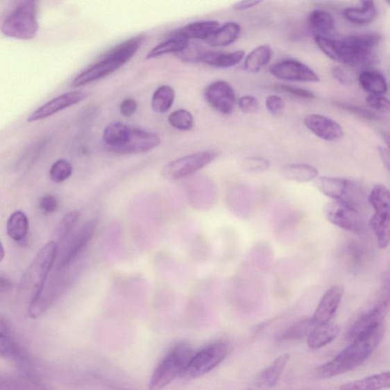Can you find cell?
<instances>
[{
	"mask_svg": "<svg viewBox=\"0 0 390 390\" xmlns=\"http://www.w3.org/2000/svg\"><path fill=\"white\" fill-rule=\"evenodd\" d=\"M332 75L334 77V79L338 80L341 84L350 85L353 83L352 78H350V75L344 69H342L339 67H334L332 69Z\"/></svg>",
	"mask_w": 390,
	"mask_h": 390,
	"instance_id": "f5cc1de1",
	"label": "cell"
},
{
	"mask_svg": "<svg viewBox=\"0 0 390 390\" xmlns=\"http://www.w3.org/2000/svg\"><path fill=\"white\" fill-rule=\"evenodd\" d=\"M279 89L287 93V94L296 98L306 100H313L316 99L314 93L302 88L292 87V85H280Z\"/></svg>",
	"mask_w": 390,
	"mask_h": 390,
	"instance_id": "681fc988",
	"label": "cell"
},
{
	"mask_svg": "<svg viewBox=\"0 0 390 390\" xmlns=\"http://www.w3.org/2000/svg\"><path fill=\"white\" fill-rule=\"evenodd\" d=\"M241 26L230 22L218 28L205 42L212 46H227L235 42L241 34Z\"/></svg>",
	"mask_w": 390,
	"mask_h": 390,
	"instance_id": "484cf974",
	"label": "cell"
},
{
	"mask_svg": "<svg viewBox=\"0 0 390 390\" xmlns=\"http://www.w3.org/2000/svg\"><path fill=\"white\" fill-rule=\"evenodd\" d=\"M384 332V325H382L357 337L331 362L319 366L315 372L316 378L329 379L357 368L376 350Z\"/></svg>",
	"mask_w": 390,
	"mask_h": 390,
	"instance_id": "6da1fadb",
	"label": "cell"
},
{
	"mask_svg": "<svg viewBox=\"0 0 390 390\" xmlns=\"http://www.w3.org/2000/svg\"><path fill=\"white\" fill-rule=\"evenodd\" d=\"M344 294V288L334 285L322 296L314 312L312 321L315 325L329 323L340 306Z\"/></svg>",
	"mask_w": 390,
	"mask_h": 390,
	"instance_id": "d6986e66",
	"label": "cell"
},
{
	"mask_svg": "<svg viewBox=\"0 0 390 390\" xmlns=\"http://www.w3.org/2000/svg\"><path fill=\"white\" fill-rule=\"evenodd\" d=\"M160 143V136L155 133L139 128H130L126 144L108 151L121 155L140 154L153 151Z\"/></svg>",
	"mask_w": 390,
	"mask_h": 390,
	"instance_id": "9a60e30c",
	"label": "cell"
},
{
	"mask_svg": "<svg viewBox=\"0 0 390 390\" xmlns=\"http://www.w3.org/2000/svg\"><path fill=\"white\" fill-rule=\"evenodd\" d=\"M80 217V213L77 210H73L65 215L57 230V237L59 241H63L67 239Z\"/></svg>",
	"mask_w": 390,
	"mask_h": 390,
	"instance_id": "b9f144b4",
	"label": "cell"
},
{
	"mask_svg": "<svg viewBox=\"0 0 390 390\" xmlns=\"http://www.w3.org/2000/svg\"><path fill=\"white\" fill-rule=\"evenodd\" d=\"M189 45V41L188 39L182 36L169 35L167 40L154 46L147 53L146 59L151 60L169 53H179L188 48Z\"/></svg>",
	"mask_w": 390,
	"mask_h": 390,
	"instance_id": "1f68e13d",
	"label": "cell"
},
{
	"mask_svg": "<svg viewBox=\"0 0 390 390\" xmlns=\"http://www.w3.org/2000/svg\"><path fill=\"white\" fill-rule=\"evenodd\" d=\"M378 152L382 162H383L384 165L389 170L390 167V159H389V153L387 148L384 146H379Z\"/></svg>",
	"mask_w": 390,
	"mask_h": 390,
	"instance_id": "9f6ffc18",
	"label": "cell"
},
{
	"mask_svg": "<svg viewBox=\"0 0 390 390\" xmlns=\"http://www.w3.org/2000/svg\"><path fill=\"white\" fill-rule=\"evenodd\" d=\"M90 93L84 91H72L64 93L56 98L51 99L48 103L39 107L28 116V122H35L49 118L65 109L81 103L87 99Z\"/></svg>",
	"mask_w": 390,
	"mask_h": 390,
	"instance_id": "5bb4252c",
	"label": "cell"
},
{
	"mask_svg": "<svg viewBox=\"0 0 390 390\" xmlns=\"http://www.w3.org/2000/svg\"><path fill=\"white\" fill-rule=\"evenodd\" d=\"M289 355H283L275 359L267 368L263 370L255 380L257 387L270 389L275 387L282 377L286 365L289 361Z\"/></svg>",
	"mask_w": 390,
	"mask_h": 390,
	"instance_id": "ffe728a7",
	"label": "cell"
},
{
	"mask_svg": "<svg viewBox=\"0 0 390 390\" xmlns=\"http://www.w3.org/2000/svg\"><path fill=\"white\" fill-rule=\"evenodd\" d=\"M390 386L389 372H384L342 385L339 390H381Z\"/></svg>",
	"mask_w": 390,
	"mask_h": 390,
	"instance_id": "f546056e",
	"label": "cell"
},
{
	"mask_svg": "<svg viewBox=\"0 0 390 390\" xmlns=\"http://www.w3.org/2000/svg\"><path fill=\"white\" fill-rule=\"evenodd\" d=\"M219 27L220 23L217 21L197 22L177 29L169 35L182 36L188 39L189 41L190 39H199V40L206 41Z\"/></svg>",
	"mask_w": 390,
	"mask_h": 390,
	"instance_id": "44dd1931",
	"label": "cell"
},
{
	"mask_svg": "<svg viewBox=\"0 0 390 390\" xmlns=\"http://www.w3.org/2000/svg\"><path fill=\"white\" fill-rule=\"evenodd\" d=\"M96 230V222L89 221L78 231L76 235L70 240L63 254L60 256L57 265V271L65 270L78 258L90 241L94 237Z\"/></svg>",
	"mask_w": 390,
	"mask_h": 390,
	"instance_id": "2e32d148",
	"label": "cell"
},
{
	"mask_svg": "<svg viewBox=\"0 0 390 390\" xmlns=\"http://www.w3.org/2000/svg\"><path fill=\"white\" fill-rule=\"evenodd\" d=\"M12 283L9 278L0 275V293L9 292L12 290Z\"/></svg>",
	"mask_w": 390,
	"mask_h": 390,
	"instance_id": "11a10c76",
	"label": "cell"
},
{
	"mask_svg": "<svg viewBox=\"0 0 390 390\" xmlns=\"http://www.w3.org/2000/svg\"><path fill=\"white\" fill-rule=\"evenodd\" d=\"M194 354L186 342L178 343L169 350L154 370L148 390H162L178 377H182Z\"/></svg>",
	"mask_w": 390,
	"mask_h": 390,
	"instance_id": "3957f363",
	"label": "cell"
},
{
	"mask_svg": "<svg viewBox=\"0 0 390 390\" xmlns=\"http://www.w3.org/2000/svg\"><path fill=\"white\" fill-rule=\"evenodd\" d=\"M247 390H251V389H247Z\"/></svg>",
	"mask_w": 390,
	"mask_h": 390,
	"instance_id": "680465c9",
	"label": "cell"
},
{
	"mask_svg": "<svg viewBox=\"0 0 390 390\" xmlns=\"http://www.w3.org/2000/svg\"><path fill=\"white\" fill-rule=\"evenodd\" d=\"M341 108L345 109V110L350 112V113L355 114L357 116L362 117L365 119H369L371 121L379 120V116L365 109L362 107L356 106L354 105L347 104V103H338L337 104Z\"/></svg>",
	"mask_w": 390,
	"mask_h": 390,
	"instance_id": "7dc6e473",
	"label": "cell"
},
{
	"mask_svg": "<svg viewBox=\"0 0 390 390\" xmlns=\"http://www.w3.org/2000/svg\"><path fill=\"white\" fill-rule=\"evenodd\" d=\"M272 76L279 80L302 83H318L319 75L307 65L295 59H285L272 65L269 68Z\"/></svg>",
	"mask_w": 390,
	"mask_h": 390,
	"instance_id": "8fae6325",
	"label": "cell"
},
{
	"mask_svg": "<svg viewBox=\"0 0 390 390\" xmlns=\"http://www.w3.org/2000/svg\"><path fill=\"white\" fill-rule=\"evenodd\" d=\"M5 249L2 244L1 240H0V262H1L5 258Z\"/></svg>",
	"mask_w": 390,
	"mask_h": 390,
	"instance_id": "6f0895ef",
	"label": "cell"
},
{
	"mask_svg": "<svg viewBox=\"0 0 390 390\" xmlns=\"http://www.w3.org/2000/svg\"><path fill=\"white\" fill-rule=\"evenodd\" d=\"M369 224L379 247L387 248L390 241V210H374Z\"/></svg>",
	"mask_w": 390,
	"mask_h": 390,
	"instance_id": "603a6c76",
	"label": "cell"
},
{
	"mask_svg": "<svg viewBox=\"0 0 390 390\" xmlns=\"http://www.w3.org/2000/svg\"><path fill=\"white\" fill-rule=\"evenodd\" d=\"M362 88L369 95L384 96L388 91L386 78L374 70H364L358 76Z\"/></svg>",
	"mask_w": 390,
	"mask_h": 390,
	"instance_id": "4316f807",
	"label": "cell"
},
{
	"mask_svg": "<svg viewBox=\"0 0 390 390\" xmlns=\"http://www.w3.org/2000/svg\"><path fill=\"white\" fill-rule=\"evenodd\" d=\"M229 343L217 341L194 353L182 378H196L213 371L221 364L230 352Z\"/></svg>",
	"mask_w": 390,
	"mask_h": 390,
	"instance_id": "52a82bcc",
	"label": "cell"
},
{
	"mask_svg": "<svg viewBox=\"0 0 390 390\" xmlns=\"http://www.w3.org/2000/svg\"><path fill=\"white\" fill-rule=\"evenodd\" d=\"M130 128L121 122H113L105 128L103 140L108 150L119 147L127 142Z\"/></svg>",
	"mask_w": 390,
	"mask_h": 390,
	"instance_id": "d6a6232c",
	"label": "cell"
},
{
	"mask_svg": "<svg viewBox=\"0 0 390 390\" xmlns=\"http://www.w3.org/2000/svg\"><path fill=\"white\" fill-rule=\"evenodd\" d=\"M205 97L210 106L225 115L232 114L237 103L235 91L223 80L210 84L205 90Z\"/></svg>",
	"mask_w": 390,
	"mask_h": 390,
	"instance_id": "4fadbf2b",
	"label": "cell"
},
{
	"mask_svg": "<svg viewBox=\"0 0 390 390\" xmlns=\"http://www.w3.org/2000/svg\"><path fill=\"white\" fill-rule=\"evenodd\" d=\"M267 110L274 116L282 115L285 109V100L278 95H270L265 99Z\"/></svg>",
	"mask_w": 390,
	"mask_h": 390,
	"instance_id": "f6af8a7d",
	"label": "cell"
},
{
	"mask_svg": "<svg viewBox=\"0 0 390 390\" xmlns=\"http://www.w3.org/2000/svg\"><path fill=\"white\" fill-rule=\"evenodd\" d=\"M244 57L245 51L243 50L230 53L205 51L201 62L218 68H229L238 65Z\"/></svg>",
	"mask_w": 390,
	"mask_h": 390,
	"instance_id": "cb8c5ba5",
	"label": "cell"
},
{
	"mask_svg": "<svg viewBox=\"0 0 390 390\" xmlns=\"http://www.w3.org/2000/svg\"><path fill=\"white\" fill-rule=\"evenodd\" d=\"M124 65L126 63L123 60L108 52L103 60L76 76L71 85L73 87H80L103 79V78L117 71Z\"/></svg>",
	"mask_w": 390,
	"mask_h": 390,
	"instance_id": "e0dca14e",
	"label": "cell"
},
{
	"mask_svg": "<svg viewBox=\"0 0 390 390\" xmlns=\"http://www.w3.org/2000/svg\"><path fill=\"white\" fill-rule=\"evenodd\" d=\"M326 219L340 229L355 233L363 230V222L360 212L345 203L332 201L325 206Z\"/></svg>",
	"mask_w": 390,
	"mask_h": 390,
	"instance_id": "30bf717a",
	"label": "cell"
},
{
	"mask_svg": "<svg viewBox=\"0 0 390 390\" xmlns=\"http://www.w3.org/2000/svg\"><path fill=\"white\" fill-rule=\"evenodd\" d=\"M282 175L287 180L305 183L315 180L318 177L319 171L308 164H288L282 168Z\"/></svg>",
	"mask_w": 390,
	"mask_h": 390,
	"instance_id": "83f0119b",
	"label": "cell"
},
{
	"mask_svg": "<svg viewBox=\"0 0 390 390\" xmlns=\"http://www.w3.org/2000/svg\"><path fill=\"white\" fill-rule=\"evenodd\" d=\"M244 167L248 171H262L269 169V162L264 158H251L246 160Z\"/></svg>",
	"mask_w": 390,
	"mask_h": 390,
	"instance_id": "f907efd6",
	"label": "cell"
},
{
	"mask_svg": "<svg viewBox=\"0 0 390 390\" xmlns=\"http://www.w3.org/2000/svg\"><path fill=\"white\" fill-rule=\"evenodd\" d=\"M168 121L171 127L180 130H189L194 126L193 116L185 109H178L170 114Z\"/></svg>",
	"mask_w": 390,
	"mask_h": 390,
	"instance_id": "ab89813d",
	"label": "cell"
},
{
	"mask_svg": "<svg viewBox=\"0 0 390 390\" xmlns=\"http://www.w3.org/2000/svg\"><path fill=\"white\" fill-rule=\"evenodd\" d=\"M137 109V103L135 99L128 98L124 99L120 105V112L124 117L130 118L135 115Z\"/></svg>",
	"mask_w": 390,
	"mask_h": 390,
	"instance_id": "816d5d0a",
	"label": "cell"
},
{
	"mask_svg": "<svg viewBox=\"0 0 390 390\" xmlns=\"http://www.w3.org/2000/svg\"><path fill=\"white\" fill-rule=\"evenodd\" d=\"M0 390H45L29 380L14 378L0 373Z\"/></svg>",
	"mask_w": 390,
	"mask_h": 390,
	"instance_id": "8d00e7d4",
	"label": "cell"
},
{
	"mask_svg": "<svg viewBox=\"0 0 390 390\" xmlns=\"http://www.w3.org/2000/svg\"><path fill=\"white\" fill-rule=\"evenodd\" d=\"M238 105L240 110L246 114L258 112L260 107L258 99L253 96H241L238 100Z\"/></svg>",
	"mask_w": 390,
	"mask_h": 390,
	"instance_id": "c3c4849f",
	"label": "cell"
},
{
	"mask_svg": "<svg viewBox=\"0 0 390 390\" xmlns=\"http://www.w3.org/2000/svg\"><path fill=\"white\" fill-rule=\"evenodd\" d=\"M58 245L56 241H49L37 253L23 275L20 293L26 298L29 305L33 303L48 280L49 273L56 262Z\"/></svg>",
	"mask_w": 390,
	"mask_h": 390,
	"instance_id": "7a4b0ae2",
	"label": "cell"
},
{
	"mask_svg": "<svg viewBox=\"0 0 390 390\" xmlns=\"http://www.w3.org/2000/svg\"><path fill=\"white\" fill-rule=\"evenodd\" d=\"M304 124L313 134L325 142H337L344 136V130L340 124L323 115H308L304 119Z\"/></svg>",
	"mask_w": 390,
	"mask_h": 390,
	"instance_id": "ac0fdd59",
	"label": "cell"
},
{
	"mask_svg": "<svg viewBox=\"0 0 390 390\" xmlns=\"http://www.w3.org/2000/svg\"><path fill=\"white\" fill-rule=\"evenodd\" d=\"M314 326L311 318L303 319L280 334L278 339L285 341L302 339L308 337Z\"/></svg>",
	"mask_w": 390,
	"mask_h": 390,
	"instance_id": "d590c367",
	"label": "cell"
},
{
	"mask_svg": "<svg viewBox=\"0 0 390 390\" xmlns=\"http://www.w3.org/2000/svg\"><path fill=\"white\" fill-rule=\"evenodd\" d=\"M46 143V139H42L28 146L19 159L17 163V169L26 171L32 167L44 150Z\"/></svg>",
	"mask_w": 390,
	"mask_h": 390,
	"instance_id": "74e56055",
	"label": "cell"
},
{
	"mask_svg": "<svg viewBox=\"0 0 390 390\" xmlns=\"http://www.w3.org/2000/svg\"><path fill=\"white\" fill-rule=\"evenodd\" d=\"M368 201L373 210H390V193L384 185H374L368 195Z\"/></svg>",
	"mask_w": 390,
	"mask_h": 390,
	"instance_id": "f35d334b",
	"label": "cell"
},
{
	"mask_svg": "<svg viewBox=\"0 0 390 390\" xmlns=\"http://www.w3.org/2000/svg\"><path fill=\"white\" fill-rule=\"evenodd\" d=\"M340 328L332 323L315 325L307 337V346L311 350L322 348L338 337Z\"/></svg>",
	"mask_w": 390,
	"mask_h": 390,
	"instance_id": "7402d4cb",
	"label": "cell"
},
{
	"mask_svg": "<svg viewBox=\"0 0 390 390\" xmlns=\"http://www.w3.org/2000/svg\"><path fill=\"white\" fill-rule=\"evenodd\" d=\"M39 209L44 214H51L56 212L59 207V201L53 194H48L44 195L39 201Z\"/></svg>",
	"mask_w": 390,
	"mask_h": 390,
	"instance_id": "bcb514c9",
	"label": "cell"
},
{
	"mask_svg": "<svg viewBox=\"0 0 390 390\" xmlns=\"http://www.w3.org/2000/svg\"><path fill=\"white\" fill-rule=\"evenodd\" d=\"M308 22L315 36L329 37L334 28V19L332 14L322 10L311 12Z\"/></svg>",
	"mask_w": 390,
	"mask_h": 390,
	"instance_id": "4dcf8cb0",
	"label": "cell"
},
{
	"mask_svg": "<svg viewBox=\"0 0 390 390\" xmlns=\"http://www.w3.org/2000/svg\"><path fill=\"white\" fill-rule=\"evenodd\" d=\"M175 90L167 85H161L153 93L151 105L153 112L163 114L167 112L175 101Z\"/></svg>",
	"mask_w": 390,
	"mask_h": 390,
	"instance_id": "e575fe53",
	"label": "cell"
},
{
	"mask_svg": "<svg viewBox=\"0 0 390 390\" xmlns=\"http://www.w3.org/2000/svg\"><path fill=\"white\" fill-rule=\"evenodd\" d=\"M380 37L368 33L348 36L340 40V64L358 66L368 62L375 52Z\"/></svg>",
	"mask_w": 390,
	"mask_h": 390,
	"instance_id": "5b68a950",
	"label": "cell"
},
{
	"mask_svg": "<svg viewBox=\"0 0 390 390\" xmlns=\"http://www.w3.org/2000/svg\"><path fill=\"white\" fill-rule=\"evenodd\" d=\"M366 103L374 111L381 113H387L389 111V101L384 96L368 95L366 98Z\"/></svg>",
	"mask_w": 390,
	"mask_h": 390,
	"instance_id": "ee69618b",
	"label": "cell"
},
{
	"mask_svg": "<svg viewBox=\"0 0 390 390\" xmlns=\"http://www.w3.org/2000/svg\"><path fill=\"white\" fill-rule=\"evenodd\" d=\"M315 185L326 197L345 203L359 210L364 199L360 186L350 179L322 176L315 179Z\"/></svg>",
	"mask_w": 390,
	"mask_h": 390,
	"instance_id": "8992f818",
	"label": "cell"
},
{
	"mask_svg": "<svg viewBox=\"0 0 390 390\" xmlns=\"http://www.w3.org/2000/svg\"><path fill=\"white\" fill-rule=\"evenodd\" d=\"M73 173V167L67 160L54 162L50 169V178L53 183H62L67 180Z\"/></svg>",
	"mask_w": 390,
	"mask_h": 390,
	"instance_id": "60d3db41",
	"label": "cell"
},
{
	"mask_svg": "<svg viewBox=\"0 0 390 390\" xmlns=\"http://www.w3.org/2000/svg\"><path fill=\"white\" fill-rule=\"evenodd\" d=\"M65 285L63 275H57L51 277L48 282H46L41 294L29 305V317L35 319L44 315L60 298Z\"/></svg>",
	"mask_w": 390,
	"mask_h": 390,
	"instance_id": "7c38bea8",
	"label": "cell"
},
{
	"mask_svg": "<svg viewBox=\"0 0 390 390\" xmlns=\"http://www.w3.org/2000/svg\"><path fill=\"white\" fill-rule=\"evenodd\" d=\"M217 157V153L212 151L185 155L167 164L162 170V175L169 181L179 180L206 167L214 161Z\"/></svg>",
	"mask_w": 390,
	"mask_h": 390,
	"instance_id": "ba28073f",
	"label": "cell"
},
{
	"mask_svg": "<svg viewBox=\"0 0 390 390\" xmlns=\"http://www.w3.org/2000/svg\"><path fill=\"white\" fill-rule=\"evenodd\" d=\"M273 53L274 52L268 44L257 46L248 54L244 60L246 71L251 74L259 73L262 69L269 65Z\"/></svg>",
	"mask_w": 390,
	"mask_h": 390,
	"instance_id": "f1b7e54d",
	"label": "cell"
},
{
	"mask_svg": "<svg viewBox=\"0 0 390 390\" xmlns=\"http://www.w3.org/2000/svg\"><path fill=\"white\" fill-rule=\"evenodd\" d=\"M262 3V1H255V0H254V1H251V0H248V1H240L232 6V10L236 12L246 11L252 9V8L258 6Z\"/></svg>",
	"mask_w": 390,
	"mask_h": 390,
	"instance_id": "db71d44e",
	"label": "cell"
},
{
	"mask_svg": "<svg viewBox=\"0 0 390 390\" xmlns=\"http://www.w3.org/2000/svg\"><path fill=\"white\" fill-rule=\"evenodd\" d=\"M37 7L35 1L22 2L3 20L1 33L19 40H32L38 33Z\"/></svg>",
	"mask_w": 390,
	"mask_h": 390,
	"instance_id": "277c9868",
	"label": "cell"
},
{
	"mask_svg": "<svg viewBox=\"0 0 390 390\" xmlns=\"http://www.w3.org/2000/svg\"><path fill=\"white\" fill-rule=\"evenodd\" d=\"M18 354L19 349L14 342L5 334L0 332V357L9 359Z\"/></svg>",
	"mask_w": 390,
	"mask_h": 390,
	"instance_id": "7bdbcfd3",
	"label": "cell"
},
{
	"mask_svg": "<svg viewBox=\"0 0 390 390\" xmlns=\"http://www.w3.org/2000/svg\"><path fill=\"white\" fill-rule=\"evenodd\" d=\"M389 309V282L378 303L366 314L359 317L348 333L347 338L353 341L361 335L384 325Z\"/></svg>",
	"mask_w": 390,
	"mask_h": 390,
	"instance_id": "9c48e42d",
	"label": "cell"
},
{
	"mask_svg": "<svg viewBox=\"0 0 390 390\" xmlns=\"http://www.w3.org/2000/svg\"><path fill=\"white\" fill-rule=\"evenodd\" d=\"M359 7H348L343 11L345 18L356 25H368L378 17V9L375 3L365 0Z\"/></svg>",
	"mask_w": 390,
	"mask_h": 390,
	"instance_id": "d4e9b609",
	"label": "cell"
},
{
	"mask_svg": "<svg viewBox=\"0 0 390 390\" xmlns=\"http://www.w3.org/2000/svg\"><path fill=\"white\" fill-rule=\"evenodd\" d=\"M29 230L28 218L25 213L17 210L10 215L6 223L8 236L15 241L24 239Z\"/></svg>",
	"mask_w": 390,
	"mask_h": 390,
	"instance_id": "836d02e7",
	"label": "cell"
}]
</instances>
